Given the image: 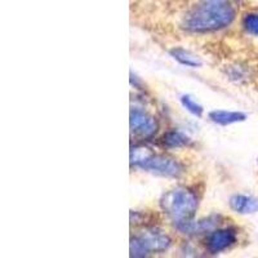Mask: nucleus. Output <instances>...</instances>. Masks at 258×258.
Returning <instances> with one entry per match:
<instances>
[{"mask_svg": "<svg viewBox=\"0 0 258 258\" xmlns=\"http://www.w3.org/2000/svg\"><path fill=\"white\" fill-rule=\"evenodd\" d=\"M235 18V11L227 2H207L186 17L185 29L192 32H211L225 29Z\"/></svg>", "mask_w": 258, "mask_h": 258, "instance_id": "1", "label": "nucleus"}, {"mask_svg": "<svg viewBox=\"0 0 258 258\" xmlns=\"http://www.w3.org/2000/svg\"><path fill=\"white\" fill-rule=\"evenodd\" d=\"M160 206L170 220L178 223L191 220L198 208V199L192 191L183 187H177L168 191L161 198Z\"/></svg>", "mask_w": 258, "mask_h": 258, "instance_id": "2", "label": "nucleus"}, {"mask_svg": "<svg viewBox=\"0 0 258 258\" xmlns=\"http://www.w3.org/2000/svg\"><path fill=\"white\" fill-rule=\"evenodd\" d=\"M170 245V239L160 232H145L131 241V255L145 257L150 252H163Z\"/></svg>", "mask_w": 258, "mask_h": 258, "instance_id": "3", "label": "nucleus"}, {"mask_svg": "<svg viewBox=\"0 0 258 258\" xmlns=\"http://www.w3.org/2000/svg\"><path fill=\"white\" fill-rule=\"evenodd\" d=\"M140 168L161 177H178L182 172L181 165L176 160L163 155H153V154L140 165Z\"/></svg>", "mask_w": 258, "mask_h": 258, "instance_id": "4", "label": "nucleus"}, {"mask_svg": "<svg viewBox=\"0 0 258 258\" xmlns=\"http://www.w3.org/2000/svg\"><path fill=\"white\" fill-rule=\"evenodd\" d=\"M131 132L141 137H150L156 132L158 124L155 119L147 115L141 110H132L131 111V119H129Z\"/></svg>", "mask_w": 258, "mask_h": 258, "instance_id": "5", "label": "nucleus"}, {"mask_svg": "<svg viewBox=\"0 0 258 258\" xmlns=\"http://www.w3.org/2000/svg\"><path fill=\"white\" fill-rule=\"evenodd\" d=\"M235 241H236V235L232 230H217L209 236L208 241H207V248L209 252L216 254V253L227 249Z\"/></svg>", "mask_w": 258, "mask_h": 258, "instance_id": "6", "label": "nucleus"}, {"mask_svg": "<svg viewBox=\"0 0 258 258\" xmlns=\"http://www.w3.org/2000/svg\"><path fill=\"white\" fill-rule=\"evenodd\" d=\"M230 208L239 214H250L258 211V202L252 197L236 194L230 198Z\"/></svg>", "mask_w": 258, "mask_h": 258, "instance_id": "7", "label": "nucleus"}, {"mask_svg": "<svg viewBox=\"0 0 258 258\" xmlns=\"http://www.w3.org/2000/svg\"><path fill=\"white\" fill-rule=\"evenodd\" d=\"M209 119L218 125H230L240 123L246 119V115L239 111H226V110H213L208 114Z\"/></svg>", "mask_w": 258, "mask_h": 258, "instance_id": "8", "label": "nucleus"}, {"mask_svg": "<svg viewBox=\"0 0 258 258\" xmlns=\"http://www.w3.org/2000/svg\"><path fill=\"white\" fill-rule=\"evenodd\" d=\"M170 56L173 57L178 63L183 64V66H187V68H200L203 64L202 59L197 56V54H194L192 52L187 49H183V48H173V49H170Z\"/></svg>", "mask_w": 258, "mask_h": 258, "instance_id": "9", "label": "nucleus"}, {"mask_svg": "<svg viewBox=\"0 0 258 258\" xmlns=\"http://www.w3.org/2000/svg\"><path fill=\"white\" fill-rule=\"evenodd\" d=\"M191 144V140L185 136L183 133L178 132V131H172V132H168L164 136V145L168 147H183L188 146Z\"/></svg>", "mask_w": 258, "mask_h": 258, "instance_id": "10", "label": "nucleus"}, {"mask_svg": "<svg viewBox=\"0 0 258 258\" xmlns=\"http://www.w3.org/2000/svg\"><path fill=\"white\" fill-rule=\"evenodd\" d=\"M150 155H151V153H150V150L146 149V147H133L131 150V164L140 167Z\"/></svg>", "mask_w": 258, "mask_h": 258, "instance_id": "11", "label": "nucleus"}, {"mask_svg": "<svg viewBox=\"0 0 258 258\" xmlns=\"http://www.w3.org/2000/svg\"><path fill=\"white\" fill-rule=\"evenodd\" d=\"M181 103H182V106H183V109L187 110V111L190 112V114H192L194 116L202 117L203 107L197 102V101L192 100L190 96H182Z\"/></svg>", "mask_w": 258, "mask_h": 258, "instance_id": "12", "label": "nucleus"}, {"mask_svg": "<svg viewBox=\"0 0 258 258\" xmlns=\"http://www.w3.org/2000/svg\"><path fill=\"white\" fill-rule=\"evenodd\" d=\"M243 25L249 34L258 36V15H246L244 17Z\"/></svg>", "mask_w": 258, "mask_h": 258, "instance_id": "13", "label": "nucleus"}, {"mask_svg": "<svg viewBox=\"0 0 258 258\" xmlns=\"http://www.w3.org/2000/svg\"><path fill=\"white\" fill-rule=\"evenodd\" d=\"M207 2H227V0H207Z\"/></svg>", "mask_w": 258, "mask_h": 258, "instance_id": "14", "label": "nucleus"}]
</instances>
